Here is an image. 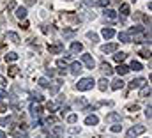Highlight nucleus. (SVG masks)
<instances>
[{
    "label": "nucleus",
    "instance_id": "obj_17",
    "mask_svg": "<svg viewBox=\"0 0 152 138\" xmlns=\"http://www.w3.org/2000/svg\"><path fill=\"white\" fill-rule=\"evenodd\" d=\"M6 39L11 41V43H19V36H18L16 32H7V34H6Z\"/></svg>",
    "mask_w": 152,
    "mask_h": 138
},
{
    "label": "nucleus",
    "instance_id": "obj_29",
    "mask_svg": "<svg viewBox=\"0 0 152 138\" xmlns=\"http://www.w3.org/2000/svg\"><path fill=\"white\" fill-rule=\"evenodd\" d=\"M129 69H135V71H142L143 67H142V64H140L138 60H133V62H131V66H129Z\"/></svg>",
    "mask_w": 152,
    "mask_h": 138
},
{
    "label": "nucleus",
    "instance_id": "obj_33",
    "mask_svg": "<svg viewBox=\"0 0 152 138\" xmlns=\"http://www.w3.org/2000/svg\"><path fill=\"white\" fill-rule=\"evenodd\" d=\"M12 136H14V138H27V133H25V131H18V129H14V131H12Z\"/></svg>",
    "mask_w": 152,
    "mask_h": 138
},
{
    "label": "nucleus",
    "instance_id": "obj_32",
    "mask_svg": "<svg viewBox=\"0 0 152 138\" xmlns=\"http://www.w3.org/2000/svg\"><path fill=\"white\" fill-rule=\"evenodd\" d=\"M55 138H60L62 136V128L60 126H53V133H51Z\"/></svg>",
    "mask_w": 152,
    "mask_h": 138
},
{
    "label": "nucleus",
    "instance_id": "obj_10",
    "mask_svg": "<svg viewBox=\"0 0 152 138\" xmlns=\"http://www.w3.org/2000/svg\"><path fill=\"white\" fill-rule=\"evenodd\" d=\"M81 71H83L81 62H73V64H71V73H73V75H80Z\"/></svg>",
    "mask_w": 152,
    "mask_h": 138
},
{
    "label": "nucleus",
    "instance_id": "obj_2",
    "mask_svg": "<svg viewBox=\"0 0 152 138\" xmlns=\"http://www.w3.org/2000/svg\"><path fill=\"white\" fill-rule=\"evenodd\" d=\"M48 52H50V53H53V55L64 53V44H62V43H55V44H50V46H48Z\"/></svg>",
    "mask_w": 152,
    "mask_h": 138
},
{
    "label": "nucleus",
    "instance_id": "obj_4",
    "mask_svg": "<svg viewBox=\"0 0 152 138\" xmlns=\"http://www.w3.org/2000/svg\"><path fill=\"white\" fill-rule=\"evenodd\" d=\"M142 133H145V126H133L131 129L127 131V136H129V138H133V136L142 135Z\"/></svg>",
    "mask_w": 152,
    "mask_h": 138
},
{
    "label": "nucleus",
    "instance_id": "obj_34",
    "mask_svg": "<svg viewBox=\"0 0 152 138\" xmlns=\"http://www.w3.org/2000/svg\"><path fill=\"white\" fill-rule=\"evenodd\" d=\"M87 37H89L92 43H96V41H99V36L96 34V32H87Z\"/></svg>",
    "mask_w": 152,
    "mask_h": 138
},
{
    "label": "nucleus",
    "instance_id": "obj_27",
    "mask_svg": "<svg viewBox=\"0 0 152 138\" xmlns=\"http://www.w3.org/2000/svg\"><path fill=\"white\" fill-rule=\"evenodd\" d=\"M11 122H12V119H11V117H2V119H0V126H2V128L11 126Z\"/></svg>",
    "mask_w": 152,
    "mask_h": 138
},
{
    "label": "nucleus",
    "instance_id": "obj_46",
    "mask_svg": "<svg viewBox=\"0 0 152 138\" xmlns=\"http://www.w3.org/2000/svg\"><path fill=\"white\" fill-rule=\"evenodd\" d=\"M4 98H7V92H6L4 89H0V101H2Z\"/></svg>",
    "mask_w": 152,
    "mask_h": 138
},
{
    "label": "nucleus",
    "instance_id": "obj_48",
    "mask_svg": "<svg viewBox=\"0 0 152 138\" xmlns=\"http://www.w3.org/2000/svg\"><path fill=\"white\" fill-rule=\"evenodd\" d=\"M9 9H16V2H14V0H11V2H9V6H7Z\"/></svg>",
    "mask_w": 152,
    "mask_h": 138
},
{
    "label": "nucleus",
    "instance_id": "obj_28",
    "mask_svg": "<svg viewBox=\"0 0 152 138\" xmlns=\"http://www.w3.org/2000/svg\"><path fill=\"white\" fill-rule=\"evenodd\" d=\"M120 14H122V16H129V14H131L127 4H122V6H120Z\"/></svg>",
    "mask_w": 152,
    "mask_h": 138
},
{
    "label": "nucleus",
    "instance_id": "obj_53",
    "mask_svg": "<svg viewBox=\"0 0 152 138\" xmlns=\"http://www.w3.org/2000/svg\"><path fill=\"white\" fill-rule=\"evenodd\" d=\"M66 2H73V0H66Z\"/></svg>",
    "mask_w": 152,
    "mask_h": 138
},
{
    "label": "nucleus",
    "instance_id": "obj_19",
    "mask_svg": "<svg viewBox=\"0 0 152 138\" xmlns=\"http://www.w3.org/2000/svg\"><path fill=\"white\" fill-rule=\"evenodd\" d=\"M16 18L25 20V18H27V9H25V7H16Z\"/></svg>",
    "mask_w": 152,
    "mask_h": 138
},
{
    "label": "nucleus",
    "instance_id": "obj_51",
    "mask_svg": "<svg viewBox=\"0 0 152 138\" xmlns=\"http://www.w3.org/2000/svg\"><path fill=\"white\" fill-rule=\"evenodd\" d=\"M46 138H55V136H53L51 133H48V131H46Z\"/></svg>",
    "mask_w": 152,
    "mask_h": 138
},
{
    "label": "nucleus",
    "instance_id": "obj_38",
    "mask_svg": "<svg viewBox=\"0 0 152 138\" xmlns=\"http://www.w3.org/2000/svg\"><path fill=\"white\" fill-rule=\"evenodd\" d=\"M67 122H69V124H76V122H78V115H69Z\"/></svg>",
    "mask_w": 152,
    "mask_h": 138
},
{
    "label": "nucleus",
    "instance_id": "obj_35",
    "mask_svg": "<svg viewBox=\"0 0 152 138\" xmlns=\"http://www.w3.org/2000/svg\"><path fill=\"white\" fill-rule=\"evenodd\" d=\"M110 131H112V133H120V131H122V126H120V122L113 124V126L110 128Z\"/></svg>",
    "mask_w": 152,
    "mask_h": 138
},
{
    "label": "nucleus",
    "instance_id": "obj_25",
    "mask_svg": "<svg viewBox=\"0 0 152 138\" xmlns=\"http://www.w3.org/2000/svg\"><path fill=\"white\" fill-rule=\"evenodd\" d=\"M74 106H76V108H85V106H87V99H85V98L76 99V101H74Z\"/></svg>",
    "mask_w": 152,
    "mask_h": 138
},
{
    "label": "nucleus",
    "instance_id": "obj_39",
    "mask_svg": "<svg viewBox=\"0 0 152 138\" xmlns=\"http://www.w3.org/2000/svg\"><path fill=\"white\" fill-rule=\"evenodd\" d=\"M44 122H46V124H57V122H58V119H57V117H51V115H50V117H48Z\"/></svg>",
    "mask_w": 152,
    "mask_h": 138
},
{
    "label": "nucleus",
    "instance_id": "obj_1",
    "mask_svg": "<svg viewBox=\"0 0 152 138\" xmlns=\"http://www.w3.org/2000/svg\"><path fill=\"white\" fill-rule=\"evenodd\" d=\"M94 85H96L94 78H81V80L76 83V89H78V90H81V92H85V90H90Z\"/></svg>",
    "mask_w": 152,
    "mask_h": 138
},
{
    "label": "nucleus",
    "instance_id": "obj_52",
    "mask_svg": "<svg viewBox=\"0 0 152 138\" xmlns=\"http://www.w3.org/2000/svg\"><path fill=\"white\" fill-rule=\"evenodd\" d=\"M2 136H6V133H4L2 129H0V138H2Z\"/></svg>",
    "mask_w": 152,
    "mask_h": 138
},
{
    "label": "nucleus",
    "instance_id": "obj_24",
    "mask_svg": "<svg viewBox=\"0 0 152 138\" xmlns=\"http://www.w3.org/2000/svg\"><path fill=\"white\" fill-rule=\"evenodd\" d=\"M113 59H115V62H119V64H122V60L126 59V53H124V52H117V53L113 55Z\"/></svg>",
    "mask_w": 152,
    "mask_h": 138
},
{
    "label": "nucleus",
    "instance_id": "obj_11",
    "mask_svg": "<svg viewBox=\"0 0 152 138\" xmlns=\"http://www.w3.org/2000/svg\"><path fill=\"white\" fill-rule=\"evenodd\" d=\"M83 52V44L81 43H73L71 44V53L74 55V53H81Z\"/></svg>",
    "mask_w": 152,
    "mask_h": 138
},
{
    "label": "nucleus",
    "instance_id": "obj_16",
    "mask_svg": "<svg viewBox=\"0 0 152 138\" xmlns=\"http://www.w3.org/2000/svg\"><path fill=\"white\" fill-rule=\"evenodd\" d=\"M131 69H129L127 66H124V64H119L117 66V73H119V76H124V75H127Z\"/></svg>",
    "mask_w": 152,
    "mask_h": 138
},
{
    "label": "nucleus",
    "instance_id": "obj_13",
    "mask_svg": "<svg viewBox=\"0 0 152 138\" xmlns=\"http://www.w3.org/2000/svg\"><path fill=\"white\" fill-rule=\"evenodd\" d=\"M124 85H126V83L122 82V78H115V80L112 82V89H113V90H120Z\"/></svg>",
    "mask_w": 152,
    "mask_h": 138
},
{
    "label": "nucleus",
    "instance_id": "obj_14",
    "mask_svg": "<svg viewBox=\"0 0 152 138\" xmlns=\"http://www.w3.org/2000/svg\"><path fill=\"white\" fill-rule=\"evenodd\" d=\"M99 122V119H97V115H89V117L85 119V124L87 126H96Z\"/></svg>",
    "mask_w": 152,
    "mask_h": 138
},
{
    "label": "nucleus",
    "instance_id": "obj_40",
    "mask_svg": "<svg viewBox=\"0 0 152 138\" xmlns=\"http://www.w3.org/2000/svg\"><path fill=\"white\" fill-rule=\"evenodd\" d=\"M55 108H57V106H55V103H51V101H50V103H46V110H48L50 113H51V112H55Z\"/></svg>",
    "mask_w": 152,
    "mask_h": 138
},
{
    "label": "nucleus",
    "instance_id": "obj_15",
    "mask_svg": "<svg viewBox=\"0 0 152 138\" xmlns=\"http://www.w3.org/2000/svg\"><path fill=\"white\" fill-rule=\"evenodd\" d=\"M41 106H37V105H30V113H32V117L34 119H37L39 117V115H41Z\"/></svg>",
    "mask_w": 152,
    "mask_h": 138
},
{
    "label": "nucleus",
    "instance_id": "obj_26",
    "mask_svg": "<svg viewBox=\"0 0 152 138\" xmlns=\"http://www.w3.org/2000/svg\"><path fill=\"white\" fill-rule=\"evenodd\" d=\"M60 85H62V80H57V82H55V85L50 89V94H53V96H55L57 92H58V87H60Z\"/></svg>",
    "mask_w": 152,
    "mask_h": 138
},
{
    "label": "nucleus",
    "instance_id": "obj_49",
    "mask_svg": "<svg viewBox=\"0 0 152 138\" xmlns=\"http://www.w3.org/2000/svg\"><path fill=\"white\" fill-rule=\"evenodd\" d=\"M69 131H71V133H80V128H71Z\"/></svg>",
    "mask_w": 152,
    "mask_h": 138
},
{
    "label": "nucleus",
    "instance_id": "obj_22",
    "mask_svg": "<svg viewBox=\"0 0 152 138\" xmlns=\"http://www.w3.org/2000/svg\"><path fill=\"white\" fill-rule=\"evenodd\" d=\"M97 87H99L101 92H104V90L108 89V82H106V78H101V80L97 82Z\"/></svg>",
    "mask_w": 152,
    "mask_h": 138
},
{
    "label": "nucleus",
    "instance_id": "obj_36",
    "mask_svg": "<svg viewBox=\"0 0 152 138\" xmlns=\"http://www.w3.org/2000/svg\"><path fill=\"white\" fill-rule=\"evenodd\" d=\"M37 83H39L41 87H44V89H46V87H50V82H48L46 78H39V80H37Z\"/></svg>",
    "mask_w": 152,
    "mask_h": 138
},
{
    "label": "nucleus",
    "instance_id": "obj_37",
    "mask_svg": "<svg viewBox=\"0 0 152 138\" xmlns=\"http://www.w3.org/2000/svg\"><path fill=\"white\" fill-rule=\"evenodd\" d=\"M140 55H142L143 59H150V50H149V48H143V50L140 52Z\"/></svg>",
    "mask_w": 152,
    "mask_h": 138
},
{
    "label": "nucleus",
    "instance_id": "obj_9",
    "mask_svg": "<svg viewBox=\"0 0 152 138\" xmlns=\"http://www.w3.org/2000/svg\"><path fill=\"white\" fill-rule=\"evenodd\" d=\"M101 71H103L106 76H112V75H113V69H112V66L108 64V62H103V64H101Z\"/></svg>",
    "mask_w": 152,
    "mask_h": 138
},
{
    "label": "nucleus",
    "instance_id": "obj_8",
    "mask_svg": "<svg viewBox=\"0 0 152 138\" xmlns=\"http://www.w3.org/2000/svg\"><path fill=\"white\" fill-rule=\"evenodd\" d=\"M120 121H122V119H120V115L115 113V112H112V113H108V115H106V122H115V124H117V122H120Z\"/></svg>",
    "mask_w": 152,
    "mask_h": 138
},
{
    "label": "nucleus",
    "instance_id": "obj_41",
    "mask_svg": "<svg viewBox=\"0 0 152 138\" xmlns=\"http://www.w3.org/2000/svg\"><path fill=\"white\" fill-rule=\"evenodd\" d=\"M97 4H99L101 7H104V9H106L108 6H110V0H97Z\"/></svg>",
    "mask_w": 152,
    "mask_h": 138
},
{
    "label": "nucleus",
    "instance_id": "obj_18",
    "mask_svg": "<svg viewBox=\"0 0 152 138\" xmlns=\"http://www.w3.org/2000/svg\"><path fill=\"white\" fill-rule=\"evenodd\" d=\"M119 41H122V43H131V34H129V32H119Z\"/></svg>",
    "mask_w": 152,
    "mask_h": 138
},
{
    "label": "nucleus",
    "instance_id": "obj_21",
    "mask_svg": "<svg viewBox=\"0 0 152 138\" xmlns=\"http://www.w3.org/2000/svg\"><path fill=\"white\" fill-rule=\"evenodd\" d=\"M18 69H19V67H16V66H11V67L7 69V75H9L11 78H14V76H18V73H19V71H18Z\"/></svg>",
    "mask_w": 152,
    "mask_h": 138
},
{
    "label": "nucleus",
    "instance_id": "obj_50",
    "mask_svg": "<svg viewBox=\"0 0 152 138\" xmlns=\"http://www.w3.org/2000/svg\"><path fill=\"white\" fill-rule=\"evenodd\" d=\"M35 4V0H27V6H34Z\"/></svg>",
    "mask_w": 152,
    "mask_h": 138
},
{
    "label": "nucleus",
    "instance_id": "obj_45",
    "mask_svg": "<svg viewBox=\"0 0 152 138\" xmlns=\"http://www.w3.org/2000/svg\"><path fill=\"white\" fill-rule=\"evenodd\" d=\"M67 112H69V106H62V110H60V115L64 117V115H67Z\"/></svg>",
    "mask_w": 152,
    "mask_h": 138
},
{
    "label": "nucleus",
    "instance_id": "obj_5",
    "mask_svg": "<svg viewBox=\"0 0 152 138\" xmlns=\"http://www.w3.org/2000/svg\"><path fill=\"white\" fill-rule=\"evenodd\" d=\"M117 48H119V46H117V43H108V44H104L103 46V53H113V52H117Z\"/></svg>",
    "mask_w": 152,
    "mask_h": 138
},
{
    "label": "nucleus",
    "instance_id": "obj_12",
    "mask_svg": "<svg viewBox=\"0 0 152 138\" xmlns=\"http://www.w3.org/2000/svg\"><path fill=\"white\" fill-rule=\"evenodd\" d=\"M104 18L115 21V20H117V11H113V9H104Z\"/></svg>",
    "mask_w": 152,
    "mask_h": 138
},
{
    "label": "nucleus",
    "instance_id": "obj_54",
    "mask_svg": "<svg viewBox=\"0 0 152 138\" xmlns=\"http://www.w3.org/2000/svg\"><path fill=\"white\" fill-rule=\"evenodd\" d=\"M2 138H7V136H2Z\"/></svg>",
    "mask_w": 152,
    "mask_h": 138
},
{
    "label": "nucleus",
    "instance_id": "obj_6",
    "mask_svg": "<svg viewBox=\"0 0 152 138\" xmlns=\"http://www.w3.org/2000/svg\"><path fill=\"white\" fill-rule=\"evenodd\" d=\"M145 85V78H136V80H133V82H129V89H140V87H143Z\"/></svg>",
    "mask_w": 152,
    "mask_h": 138
},
{
    "label": "nucleus",
    "instance_id": "obj_3",
    "mask_svg": "<svg viewBox=\"0 0 152 138\" xmlns=\"http://www.w3.org/2000/svg\"><path fill=\"white\" fill-rule=\"evenodd\" d=\"M81 62L89 67V69H94V66H96V60H94L89 53H83V55H81Z\"/></svg>",
    "mask_w": 152,
    "mask_h": 138
},
{
    "label": "nucleus",
    "instance_id": "obj_23",
    "mask_svg": "<svg viewBox=\"0 0 152 138\" xmlns=\"http://www.w3.org/2000/svg\"><path fill=\"white\" fill-rule=\"evenodd\" d=\"M14 60H18V53H14V52H9V53L6 55V62H14Z\"/></svg>",
    "mask_w": 152,
    "mask_h": 138
},
{
    "label": "nucleus",
    "instance_id": "obj_30",
    "mask_svg": "<svg viewBox=\"0 0 152 138\" xmlns=\"http://www.w3.org/2000/svg\"><path fill=\"white\" fill-rule=\"evenodd\" d=\"M147 96H150V87L143 85L142 87V92H140V98H147Z\"/></svg>",
    "mask_w": 152,
    "mask_h": 138
},
{
    "label": "nucleus",
    "instance_id": "obj_47",
    "mask_svg": "<svg viewBox=\"0 0 152 138\" xmlns=\"http://www.w3.org/2000/svg\"><path fill=\"white\" fill-rule=\"evenodd\" d=\"M0 85H2V87H6V85H7V80H6L2 75H0Z\"/></svg>",
    "mask_w": 152,
    "mask_h": 138
},
{
    "label": "nucleus",
    "instance_id": "obj_42",
    "mask_svg": "<svg viewBox=\"0 0 152 138\" xmlns=\"http://www.w3.org/2000/svg\"><path fill=\"white\" fill-rule=\"evenodd\" d=\"M145 117H147L149 121H150V117H152V108H150V105L145 108Z\"/></svg>",
    "mask_w": 152,
    "mask_h": 138
},
{
    "label": "nucleus",
    "instance_id": "obj_44",
    "mask_svg": "<svg viewBox=\"0 0 152 138\" xmlns=\"http://www.w3.org/2000/svg\"><path fill=\"white\" fill-rule=\"evenodd\" d=\"M46 75H48L50 78H53V76L57 75V71H55V69H46Z\"/></svg>",
    "mask_w": 152,
    "mask_h": 138
},
{
    "label": "nucleus",
    "instance_id": "obj_43",
    "mask_svg": "<svg viewBox=\"0 0 152 138\" xmlns=\"http://www.w3.org/2000/svg\"><path fill=\"white\" fill-rule=\"evenodd\" d=\"M138 108H140L138 105H129V106H127V110H129V112H131V113H135V112H138Z\"/></svg>",
    "mask_w": 152,
    "mask_h": 138
},
{
    "label": "nucleus",
    "instance_id": "obj_20",
    "mask_svg": "<svg viewBox=\"0 0 152 138\" xmlns=\"http://www.w3.org/2000/svg\"><path fill=\"white\" fill-rule=\"evenodd\" d=\"M142 32H145V27H142V25H135L129 29V34H142Z\"/></svg>",
    "mask_w": 152,
    "mask_h": 138
},
{
    "label": "nucleus",
    "instance_id": "obj_31",
    "mask_svg": "<svg viewBox=\"0 0 152 138\" xmlns=\"http://www.w3.org/2000/svg\"><path fill=\"white\" fill-rule=\"evenodd\" d=\"M74 32H76V29H64V30H62L64 37H73V36H74Z\"/></svg>",
    "mask_w": 152,
    "mask_h": 138
},
{
    "label": "nucleus",
    "instance_id": "obj_7",
    "mask_svg": "<svg viewBox=\"0 0 152 138\" xmlns=\"http://www.w3.org/2000/svg\"><path fill=\"white\" fill-rule=\"evenodd\" d=\"M101 36H103L104 39H112V37L115 36V30H113L112 27H104V29L101 30Z\"/></svg>",
    "mask_w": 152,
    "mask_h": 138
}]
</instances>
